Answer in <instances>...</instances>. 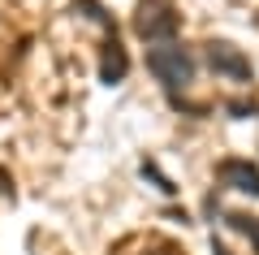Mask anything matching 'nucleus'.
<instances>
[{
    "mask_svg": "<svg viewBox=\"0 0 259 255\" xmlns=\"http://www.w3.org/2000/svg\"><path fill=\"white\" fill-rule=\"evenodd\" d=\"M225 221H229L233 229H242V234L255 242V251H259V221H255V216H238V212H225Z\"/></svg>",
    "mask_w": 259,
    "mask_h": 255,
    "instance_id": "423d86ee",
    "label": "nucleus"
},
{
    "mask_svg": "<svg viewBox=\"0 0 259 255\" xmlns=\"http://www.w3.org/2000/svg\"><path fill=\"white\" fill-rule=\"evenodd\" d=\"M147 69L164 82L168 91H177V87H186V82L194 78V56L186 52L177 39H173V44H156L147 52Z\"/></svg>",
    "mask_w": 259,
    "mask_h": 255,
    "instance_id": "f257e3e1",
    "label": "nucleus"
},
{
    "mask_svg": "<svg viewBox=\"0 0 259 255\" xmlns=\"http://www.w3.org/2000/svg\"><path fill=\"white\" fill-rule=\"evenodd\" d=\"M216 177H221L225 186H233V191L259 195V169H255L250 160H225L221 169H216Z\"/></svg>",
    "mask_w": 259,
    "mask_h": 255,
    "instance_id": "20e7f679",
    "label": "nucleus"
},
{
    "mask_svg": "<svg viewBox=\"0 0 259 255\" xmlns=\"http://www.w3.org/2000/svg\"><path fill=\"white\" fill-rule=\"evenodd\" d=\"M216 255H229V251H225V246H221V242H216Z\"/></svg>",
    "mask_w": 259,
    "mask_h": 255,
    "instance_id": "0eeeda50",
    "label": "nucleus"
},
{
    "mask_svg": "<svg viewBox=\"0 0 259 255\" xmlns=\"http://www.w3.org/2000/svg\"><path fill=\"white\" fill-rule=\"evenodd\" d=\"M177 13L168 0H143L139 13H134V30H139V39H147V44H173L177 35Z\"/></svg>",
    "mask_w": 259,
    "mask_h": 255,
    "instance_id": "f03ea898",
    "label": "nucleus"
},
{
    "mask_svg": "<svg viewBox=\"0 0 259 255\" xmlns=\"http://www.w3.org/2000/svg\"><path fill=\"white\" fill-rule=\"evenodd\" d=\"M207 65H212L216 74H225V78H233V82L250 78V61L233 44H207Z\"/></svg>",
    "mask_w": 259,
    "mask_h": 255,
    "instance_id": "7ed1b4c3",
    "label": "nucleus"
},
{
    "mask_svg": "<svg viewBox=\"0 0 259 255\" xmlns=\"http://www.w3.org/2000/svg\"><path fill=\"white\" fill-rule=\"evenodd\" d=\"M125 69H130V56H125V48L117 44V35L104 44V61H100V78L104 82H121L125 78Z\"/></svg>",
    "mask_w": 259,
    "mask_h": 255,
    "instance_id": "39448f33",
    "label": "nucleus"
}]
</instances>
